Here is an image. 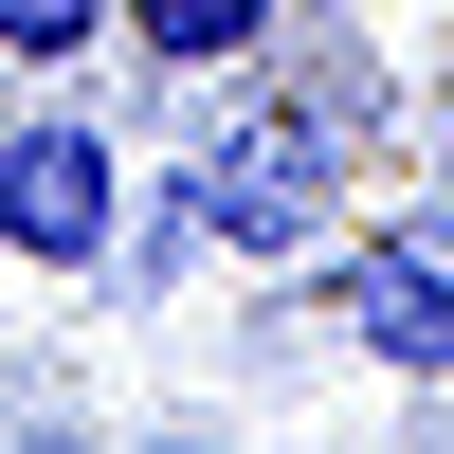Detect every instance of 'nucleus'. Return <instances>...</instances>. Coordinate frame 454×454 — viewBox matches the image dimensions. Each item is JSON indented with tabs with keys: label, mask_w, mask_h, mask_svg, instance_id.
<instances>
[{
	"label": "nucleus",
	"mask_w": 454,
	"mask_h": 454,
	"mask_svg": "<svg viewBox=\"0 0 454 454\" xmlns=\"http://www.w3.org/2000/svg\"><path fill=\"white\" fill-rule=\"evenodd\" d=\"M327 327L382 382H454V237L436 218H382L364 254H327Z\"/></svg>",
	"instance_id": "3"
},
{
	"label": "nucleus",
	"mask_w": 454,
	"mask_h": 454,
	"mask_svg": "<svg viewBox=\"0 0 454 454\" xmlns=\"http://www.w3.org/2000/svg\"><path fill=\"white\" fill-rule=\"evenodd\" d=\"M273 19H291V0H128V55H164V73H237Z\"/></svg>",
	"instance_id": "4"
},
{
	"label": "nucleus",
	"mask_w": 454,
	"mask_h": 454,
	"mask_svg": "<svg viewBox=\"0 0 454 454\" xmlns=\"http://www.w3.org/2000/svg\"><path fill=\"white\" fill-rule=\"evenodd\" d=\"M109 19H128V0H0V73H73Z\"/></svg>",
	"instance_id": "5"
},
{
	"label": "nucleus",
	"mask_w": 454,
	"mask_h": 454,
	"mask_svg": "<svg viewBox=\"0 0 454 454\" xmlns=\"http://www.w3.org/2000/svg\"><path fill=\"white\" fill-rule=\"evenodd\" d=\"M182 237H218V254H327V109H237V128H200Z\"/></svg>",
	"instance_id": "1"
},
{
	"label": "nucleus",
	"mask_w": 454,
	"mask_h": 454,
	"mask_svg": "<svg viewBox=\"0 0 454 454\" xmlns=\"http://www.w3.org/2000/svg\"><path fill=\"white\" fill-rule=\"evenodd\" d=\"M109 218H128L109 128H73V109L0 128V254H19V273H109Z\"/></svg>",
	"instance_id": "2"
}]
</instances>
